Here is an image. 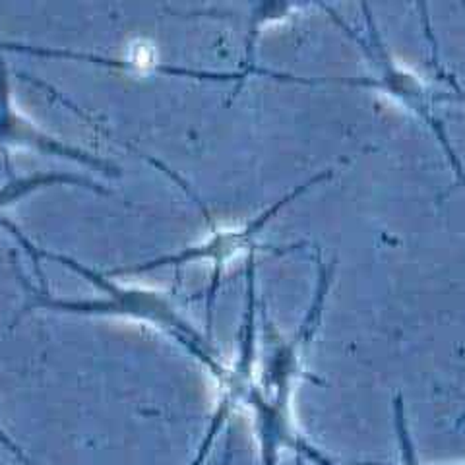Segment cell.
<instances>
[{
	"label": "cell",
	"mask_w": 465,
	"mask_h": 465,
	"mask_svg": "<svg viewBox=\"0 0 465 465\" xmlns=\"http://www.w3.org/2000/svg\"><path fill=\"white\" fill-rule=\"evenodd\" d=\"M85 184L87 188H94V191H99V186L80 179V177H68V174H35V177H27V179H18V181H12L10 184L0 188V208L8 206V203L16 202L18 198L25 196L27 193L35 191V188L41 186H51V184Z\"/></svg>",
	"instance_id": "2"
},
{
	"label": "cell",
	"mask_w": 465,
	"mask_h": 465,
	"mask_svg": "<svg viewBox=\"0 0 465 465\" xmlns=\"http://www.w3.org/2000/svg\"><path fill=\"white\" fill-rule=\"evenodd\" d=\"M5 143L27 145V148H37L41 152H47V153L76 159V162L87 163V165L97 167V169H105V171L111 169V165L101 162V159H97L94 155H87L80 150L70 148V145L39 133L34 124L24 121L22 116L10 107L8 74H6L5 58H3V54H0V145H5Z\"/></svg>",
	"instance_id": "1"
}]
</instances>
